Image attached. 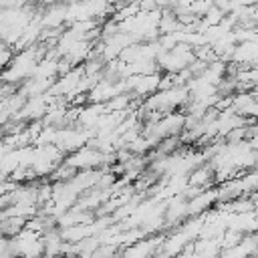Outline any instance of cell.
I'll return each instance as SVG.
<instances>
[{"mask_svg": "<svg viewBox=\"0 0 258 258\" xmlns=\"http://www.w3.org/2000/svg\"><path fill=\"white\" fill-rule=\"evenodd\" d=\"M83 75H85L83 67H79V64L73 67V69L67 71L64 75H58V77H56L58 81H52L48 93L54 95V97H67L69 93H73V91L77 89V85H79V81L83 79Z\"/></svg>", "mask_w": 258, "mask_h": 258, "instance_id": "obj_1", "label": "cell"}, {"mask_svg": "<svg viewBox=\"0 0 258 258\" xmlns=\"http://www.w3.org/2000/svg\"><path fill=\"white\" fill-rule=\"evenodd\" d=\"M214 202H218V189H210L208 187V189H204V191H200V194H196L194 198L187 200L185 212H187V216H198V214L210 210V206Z\"/></svg>", "mask_w": 258, "mask_h": 258, "instance_id": "obj_2", "label": "cell"}, {"mask_svg": "<svg viewBox=\"0 0 258 258\" xmlns=\"http://www.w3.org/2000/svg\"><path fill=\"white\" fill-rule=\"evenodd\" d=\"M24 218H18V216H4L2 214V220H0V236H6V238H12L16 236L22 228H24Z\"/></svg>", "mask_w": 258, "mask_h": 258, "instance_id": "obj_3", "label": "cell"}, {"mask_svg": "<svg viewBox=\"0 0 258 258\" xmlns=\"http://www.w3.org/2000/svg\"><path fill=\"white\" fill-rule=\"evenodd\" d=\"M159 240L163 238H149V240H141V242H133L131 248L125 250L127 256H141V254H153L155 246L159 244Z\"/></svg>", "mask_w": 258, "mask_h": 258, "instance_id": "obj_4", "label": "cell"}, {"mask_svg": "<svg viewBox=\"0 0 258 258\" xmlns=\"http://www.w3.org/2000/svg\"><path fill=\"white\" fill-rule=\"evenodd\" d=\"M12 56H14V48H12L10 44H6V42L0 40V71L10 64Z\"/></svg>", "mask_w": 258, "mask_h": 258, "instance_id": "obj_5", "label": "cell"}]
</instances>
